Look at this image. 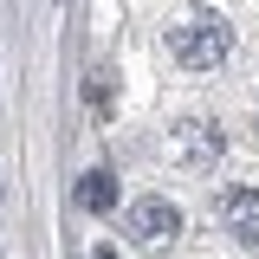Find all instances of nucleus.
<instances>
[{"label": "nucleus", "instance_id": "nucleus-1", "mask_svg": "<svg viewBox=\"0 0 259 259\" xmlns=\"http://www.w3.org/2000/svg\"><path fill=\"white\" fill-rule=\"evenodd\" d=\"M168 46H175V59L188 65V71H214L233 52V26H227L221 13H194V20H182V26L168 32Z\"/></svg>", "mask_w": 259, "mask_h": 259}, {"label": "nucleus", "instance_id": "nucleus-2", "mask_svg": "<svg viewBox=\"0 0 259 259\" xmlns=\"http://www.w3.org/2000/svg\"><path fill=\"white\" fill-rule=\"evenodd\" d=\"M175 233H182V207H175V201H162V194L130 201V240H136V246H168Z\"/></svg>", "mask_w": 259, "mask_h": 259}, {"label": "nucleus", "instance_id": "nucleus-3", "mask_svg": "<svg viewBox=\"0 0 259 259\" xmlns=\"http://www.w3.org/2000/svg\"><path fill=\"white\" fill-rule=\"evenodd\" d=\"M221 227L240 246H259V188H227L221 194Z\"/></svg>", "mask_w": 259, "mask_h": 259}, {"label": "nucleus", "instance_id": "nucleus-4", "mask_svg": "<svg viewBox=\"0 0 259 259\" xmlns=\"http://www.w3.org/2000/svg\"><path fill=\"white\" fill-rule=\"evenodd\" d=\"M175 156H182V168H214V156H221V130L201 123V117H188V123L175 130Z\"/></svg>", "mask_w": 259, "mask_h": 259}, {"label": "nucleus", "instance_id": "nucleus-5", "mask_svg": "<svg viewBox=\"0 0 259 259\" xmlns=\"http://www.w3.org/2000/svg\"><path fill=\"white\" fill-rule=\"evenodd\" d=\"M78 207H84V214H110V207H117V175H110V168L78 175Z\"/></svg>", "mask_w": 259, "mask_h": 259}, {"label": "nucleus", "instance_id": "nucleus-6", "mask_svg": "<svg viewBox=\"0 0 259 259\" xmlns=\"http://www.w3.org/2000/svg\"><path fill=\"white\" fill-rule=\"evenodd\" d=\"M91 110H110V71H97V78H91Z\"/></svg>", "mask_w": 259, "mask_h": 259}, {"label": "nucleus", "instance_id": "nucleus-7", "mask_svg": "<svg viewBox=\"0 0 259 259\" xmlns=\"http://www.w3.org/2000/svg\"><path fill=\"white\" fill-rule=\"evenodd\" d=\"M91 259H117V253H110V246H97V253H91Z\"/></svg>", "mask_w": 259, "mask_h": 259}]
</instances>
